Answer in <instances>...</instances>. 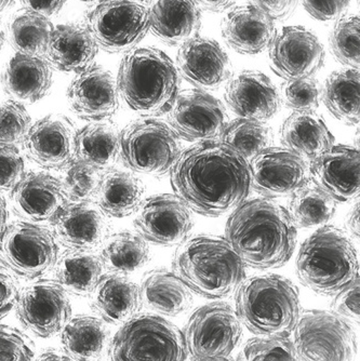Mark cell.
Returning a JSON list of instances; mask_svg holds the SVG:
<instances>
[{
  "label": "cell",
  "mask_w": 360,
  "mask_h": 361,
  "mask_svg": "<svg viewBox=\"0 0 360 361\" xmlns=\"http://www.w3.org/2000/svg\"><path fill=\"white\" fill-rule=\"evenodd\" d=\"M174 195L200 216L217 218L247 200L249 161L219 140L183 151L170 171Z\"/></svg>",
  "instance_id": "1"
},
{
  "label": "cell",
  "mask_w": 360,
  "mask_h": 361,
  "mask_svg": "<svg viewBox=\"0 0 360 361\" xmlns=\"http://www.w3.org/2000/svg\"><path fill=\"white\" fill-rule=\"evenodd\" d=\"M225 239L244 264L256 269H280L294 255L298 227L275 200L254 198L234 209Z\"/></svg>",
  "instance_id": "2"
},
{
  "label": "cell",
  "mask_w": 360,
  "mask_h": 361,
  "mask_svg": "<svg viewBox=\"0 0 360 361\" xmlns=\"http://www.w3.org/2000/svg\"><path fill=\"white\" fill-rule=\"evenodd\" d=\"M246 265L227 239L197 235L178 245L172 267L191 291L209 300L229 298L245 281Z\"/></svg>",
  "instance_id": "3"
},
{
  "label": "cell",
  "mask_w": 360,
  "mask_h": 361,
  "mask_svg": "<svg viewBox=\"0 0 360 361\" xmlns=\"http://www.w3.org/2000/svg\"><path fill=\"white\" fill-rule=\"evenodd\" d=\"M117 87L126 104L143 117L168 113L180 90L174 63L157 48H134L120 63Z\"/></svg>",
  "instance_id": "4"
},
{
  "label": "cell",
  "mask_w": 360,
  "mask_h": 361,
  "mask_svg": "<svg viewBox=\"0 0 360 361\" xmlns=\"http://www.w3.org/2000/svg\"><path fill=\"white\" fill-rule=\"evenodd\" d=\"M236 314L256 336L289 338L301 315L299 290L287 278L274 274L256 275L236 290Z\"/></svg>",
  "instance_id": "5"
},
{
  "label": "cell",
  "mask_w": 360,
  "mask_h": 361,
  "mask_svg": "<svg viewBox=\"0 0 360 361\" xmlns=\"http://www.w3.org/2000/svg\"><path fill=\"white\" fill-rule=\"evenodd\" d=\"M299 279L316 293L333 295L359 276L357 251L349 235L335 226L317 229L301 245Z\"/></svg>",
  "instance_id": "6"
},
{
  "label": "cell",
  "mask_w": 360,
  "mask_h": 361,
  "mask_svg": "<svg viewBox=\"0 0 360 361\" xmlns=\"http://www.w3.org/2000/svg\"><path fill=\"white\" fill-rule=\"evenodd\" d=\"M184 336L162 316L138 314L109 344L111 361H186Z\"/></svg>",
  "instance_id": "7"
},
{
  "label": "cell",
  "mask_w": 360,
  "mask_h": 361,
  "mask_svg": "<svg viewBox=\"0 0 360 361\" xmlns=\"http://www.w3.org/2000/svg\"><path fill=\"white\" fill-rule=\"evenodd\" d=\"M181 153L179 135L155 117L133 121L120 133V157L136 173L166 176Z\"/></svg>",
  "instance_id": "8"
},
{
  "label": "cell",
  "mask_w": 360,
  "mask_h": 361,
  "mask_svg": "<svg viewBox=\"0 0 360 361\" xmlns=\"http://www.w3.org/2000/svg\"><path fill=\"white\" fill-rule=\"evenodd\" d=\"M85 27L105 51L127 54L150 30L148 0H102L85 18Z\"/></svg>",
  "instance_id": "9"
},
{
  "label": "cell",
  "mask_w": 360,
  "mask_h": 361,
  "mask_svg": "<svg viewBox=\"0 0 360 361\" xmlns=\"http://www.w3.org/2000/svg\"><path fill=\"white\" fill-rule=\"evenodd\" d=\"M58 259V241L54 233L35 223H11L0 237V261L18 277L42 278L56 267Z\"/></svg>",
  "instance_id": "10"
},
{
  "label": "cell",
  "mask_w": 360,
  "mask_h": 361,
  "mask_svg": "<svg viewBox=\"0 0 360 361\" xmlns=\"http://www.w3.org/2000/svg\"><path fill=\"white\" fill-rule=\"evenodd\" d=\"M294 332L299 361H354L355 358L354 330L349 322L332 312L305 310Z\"/></svg>",
  "instance_id": "11"
},
{
  "label": "cell",
  "mask_w": 360,
  "mask_h": 361,
  "mask_svg": "<svg viewBox=\"0 0 360 361\" xmlns=\"http://www.w3.org/2000/svg\"><path fill=\"white\" fill-rule=\"evenodd\" d=\"M241 322L235 310L222 302L197 308L185 326L187 353L193 358L229 357L241 338Z\"/></svg>",
  "instance_id": "12"
},
{
  "label": "cell",
  "mask_w": 360,
  "mask_h": 361,
  "mask_svg": "<svg viewBox=\"0 0 360 361\" xmlns=\"http://www.w3.org/2000/svg\"><path fill=\"white\" fill-rule=\"evenodd\" d=\"M16 316L24 328L38 338L56 336L72 316L67 292L56 281L42 279L18 293Z\"/></svg>",
  "instance_id": "13"
},
{
  "label": "cell",
  "mask_w": 360,
  "mask_h": 361,
  "mask_svg": "<svg viewBox=\"0 0 360 361\" xmlns=\"http://www.w3.org/2000/svg\"><path fill=\"white\" fill-rule=\"evenodd\" d=\"M167 114L169 126L180 139L197 143L219 139L229 123L227 109L221 101L199 89L179 92Z\"/></svg>",
  "instance_id": "14"
},
{
  "label": "cell",
  "mask_w": 360,
  "mask_h": 361,
  "mask_svg": "<svg viewBox=\"0 0 360 361\" xmlns=\"http://www.w3.org/2000/svg\"><path fill=\"white\" fill-rule=\"evenodd\" d=\"M251 188L266 198L294 194L310 183V168L286 147L270 146L249 162Z\"/></svg>",
  "instance_id": "15"
},
{
  "label": "cell",
  "mask_w": 360,
  "mask_h": 361,
  "mask_svg": "<svg viewBox=\"0 0 360 361\" xmlns=\"http://www.w3.org/2000/svg\"><path fill=\"white\" fill-rule=\"evenodd\" d=\"M191 209L174 194L148 197L140 206L134 226L144 240L174 247L190 238L194 226Z\"/></svg>",
  "instance_id": "16"
},
{
  "label": "cell",
  "mask_w": 360,
  "mask_h": 361,
  "mask_svg": "<svg viewBox=\"0 0 360 361\" xmlns=\"http://www.w3.org/2000/svg\"><path fill=\"white\" fill-rule=\"evenodd\" d=\"M270 68L286 81L312 78L323 68L325 49L311 30L287 26L270 42Z\"/></svg>",
  "instance_id": "17"
},
{
  "label": "cell",
  "mask_w": 360,
  "mask_h": 361,
  "mask_svg": "<svg viewBox=\"0 0 360 361\" xmlns=\"http://www.w3.org/2000/svg\"><path fill=\"white\" fill-rule=\"evenodd\" d=\"M77 130L70 118L51 114L30 127L24 151L32 161L46 169H62L74 159Z\"/></svg>",
  "instance_id": "18"
},
{
  "label": "cell",
  "mask_w": 360,
  "mask_h": 361,
  "mask_svg": "<svg viewBox=\"0 0 360 361\" xmlns=\"http://www.w3.org/2000/svg\"><path fill=\"white\" fill-rule=\"evenodd\" d=\"M179 74L199 90H217L232 77L227 52L215 40L197 37L181 44L176 56Z\"/></svg>",
  "instance_id": "19"
},
{
  "label": "cell",
  "mask_w": 360,
  "mask_h": 361,
  "mask_svg": "<svg viewBox=\"0 0 360 361\" xmlns=\"http://www.w3.org/2000/svg\"><path fill=\"white\" fill-rule=\"evenodd\" d=\"M359 164L358 149L342 144L333 145L311 161L310 178L335 202H351L359 194Z\"/></svg>",
  "instance_id": "20"
},
{
  "label": "cell",
  "mask_w": 360,
  "mask_h": 361,
  "mask_svg": "<svg viewBox=\"0 0 360 361\" xmlns=\"http://www.w3.org/2000/svg\"><path fill=\"white\" fill-rule=\"evenodd\" d=\"M67 100L79 118L90 121L111 118L119 109L117 81L109 71L92 65L73 79Z\"/></svg>",
  "instance_id": "21"
},
{
  "label": "cell",
  "mask_w": 360,
  "mask_h": 361,
  "mask_svg": "<svg viewBox=\"0 0 360 361\" xmlns=\"http://www.w3.org/2000/svg\"><path fill=\"white\" fill-rule=\"evenodd\" d=\"M12 210L30 223L52 222L70 200L59 178L46 172H28L10 194Z\"/></svg>",
  "instance_id": "22"
},
{
  "label": "cell",
  "mask_w": 360,
  "mask_h": 361,
  "mask_svg": "<svg viewBox=\"0 0 360 361\" xmlns=\"http://www.w3.org/2000/svg\"><path fill=\"white\" fill-rule=\"evenodd\" d=\"M225 101L239 118L266 123L280 111V92L263 73L243 71L229 78Z\"/></svg>",
  "instance_id": "23"
},
{
  "label": "cell",
  "mask_w": 360,
  "mask_h": 361,
  "mask_svg": "<svg viewBox=\"0 0 360 361\" xmlns=\"http://www.w3.org/2000/svg\"><path fill=\"white\" fill-rule=\"evenodd\" d=\"M56 241L71 250L93 251L109 232L107 219L95 202H68L52 221Z\"/></svg>",
  "instance_id": "24"
},
{
  "label": "cell",
  "mask_w": 360,
  "mask_h": 361,
  "mask_svg": "<svg viewBox=\"0 0 360 361\" xmlns=\"http://www.w3.org/2000/svg\"><path fill=\"white\" fill-rule=\"evenodd\" d=\"M152 34L167 46H181L198 36L201 11L194 0H148Z\"/></svg>",
  "instance_id": "25"
},
{
  "label": "cell",
  "mask_w": 360,
  "mask_h": 361,
  "mask_svg": "<svg viewBox=\"0 0 360 361\" xmlns=\"http://www.w3.org/2000/svg\"><path fill=\"white\" fill-rule=\"evenodd\" d=\"M89 297L92 310L107 324H126L142 308L140 288L121 274H103Z\"/></svg>",
  "instance_id": "26"
},
{
  "label": "cell",
  "mask_w": 360,
  "mask_h": 361,
  "mask_svg": "<svg viewBox=\"0 0 360 361\" xmlns=\"http://www.w3.org/2000/svg\"><path fill=\"white\" fill-rule=\"evenodd\" d=\"M222 35L238 54H258L270 47L275 36V23L251 5L240 6L222 22Z\"/></svg>",
  "instance_id": "27"
},
{
  "label": "cell",
  "mask_w": 360,
  "mask_h": 361,
  "mask_svg": "<svg viewBox=\"0 0 360 361\" xmlns=\"http://www.w3.org/2000/svg\"><path fill=\"white\" fill-rule=\"evenodd\" d=\"M99 47L90 32L77 24L54 28L47 48V62L65 73H81L93 65Z\"/></svg>",
  "instance_id": "28"
},
{
  "label": "cell",
  "mask_w": 360,
  "mask_h": 361,
  "mask_svg": "<svg viewBox=\"0 0 360 361\" xmlns=\"http://www.w3.org/2000/svg\"><path fill=\"white\" fill-rule=\"evenodd\" d=\"M52 85V72L42 56L16 54L8 62L3 86L11 100L19 103L38 102L46 97Z\"/></svg>",
  "instance_id": "29"
},
{
  "label": "cell",
  "mask_w": 360,
  "mask_h": 361,
  "mask_svg": "<svg viewBox=\"0 0 360 361\" xmlns=\"http://www.w3.org/2000/svg\"><path fill=\"white\" fill-rule=\"evenodd\" d=\"M282 145L306 160L316 159L335 145V137L315 111H294L280 129Z\"/></svg>",
  "instance_id": "30"
},
{
  "label": "cell",
  "mask_w": 360,
  "mask_h": 361,
  "mask_svg": "<svg viewBox=\"0 0 360 361\" xmlns=\"http://www.w3.org/2000/svg\"><path fill=\"white\" fill-rule=\"evenodd\" d=\"M142 306L156 315L176 317L190 310L192 291L174 271L152 269L144 275L140 286Z\"/></svg>",
  "instance_id": "31"
},
{
  "label": "cell",
  "mask_w": 360,
  "mask_h": 361,
  "mask_svg": "<svg viewBox=\"0 0 360 361\" xmlns=\"http://www.w3.org/2000/svg\"><path fill=\"white\" fill-rule=\"evenodd\" d=\"M145 188L138 176L121 170H107L102 176L95 194V204L104 216L126 218L139 210Z\"/></svg>",
  "instance_id": "32"
},
{
  "label": "cell",
  "mask_w": 360,
  "mask_h": 361,
  "mask_svg": "<svg viewBox=\"0 0 360 361\" xmlns=\"http://www.w3.org/2000/svg\"><path fill=\"white\" fill-rule=\"evenodd\" d=\"M61 344L73 361H100L111 344V332L99 318L76 316L61 330Z\"/></svg>",
  "instance_id": "33"
},
{
  "label": "cell",
  "mask_w": 360,
  "mask_h": 361,
  "mask_svg": "<svg viewBox=\"0 0 360 361\" xmlns=\"http://www.w3.org/2000/svg\"><path fill=\"white\" fill-rule=\"evenodd\" d=\"M120 157V133L112 123L93 121L77 130L74 159L100 171L113 169Z\"/></svg>",
  "instance_id": "34"
},
{
  "label": "cell",
  "mask_w": 360,
  "mask_h": 361,
  "mask_svg": "<svg viewBox=\"0 0 360 361\" xmlns=\"http://www.w3.org/2000/svg\"><path fill=\"white\" fill-rule=\"evenodd\" d=\"M103 269L101 259L93 251L68 249L56 262V281L67 293L89 297L103 275Z\"/></svg>",
  "instance_id": "35"
},
{
  "label": "cell",
  "mask_w": 360,
  "mask_h": 361,
  "mask_svg": "<svg viewBox=\"0 0 360 361\" xmlns=\"http://www.w3.org/2000/svg\"><path fill=\"white\" fill-rule=\"evenodd\" d=\"M150 255L148 241L129 231L107 235L100 245V259L109 273H133L150 261Z\"/></svg>",
  "instance_id": "36"
},
{
  "label": "cell",
  "mask_w": 360,
  "mask_h": 361,
  "mask_svg": "<svg viewBox=\"0 0 360 361\" xmlns=\"http://www.w3.org/2000/svg\"><path fill=\"white\" fill-rule=\"evenodd\" d=\"M359 70L339 71L325 79L320 97L333 116L347 126L359 123Z\"/></svg>",
  "instance_id": "37"
},
{
  "label": "cell",
  "mask_w": 360,
  "mask_h": 361,
  "mask_svg": "<svg viewBox=\"0 0 360 361\" xmlns=\"http://www.w3.org/2000/svg\"><path fill=\"white\" fill-rule=\"evenodd\" d=\"M54 30L48 18L25 10L10 23V42L18 54L44 58Z\"/></svg>",
  "instance_id": "38"
},
{
  "label": "cell",
  "mask_w": 360,
  "mask_h": 361,
  "mask_svg": "<svg viewBox=\"0 0 360 361\" xmlns=\"http://www.w3.org/2000/svg\"><path fill=\"white\" fill-rule=\"evenodd\" d=\"M335 211L337 202L316 186H305L291 195L288 212L300 228L325 226L332 220Z\"/></svg>",
  "instance_id": "39"
},
{
  "label": "cell",
  "mask_w": 360,
  "mask_h": 361,
  "mask_svg": "<svg viewBox=\"0 0 360 361\" xmlns=\"http://www.w3.org/2000/svg\"><path fill=\"white\" fill-rule=\"evenodd\" d=\"M219 141L231 147L246 160H251L274 141L272 128L265 123L237 118L227 123Z\"/></svg>",
  "instance_id": "40"
},
{
  "label": "cell",
  "mask_w": 360,
  "mask_h": 361,
  "mask_svg": "<svg viewBox=\"0 0 360 361\" xmlns=\"http://www.w3.org/2000/svg\"><path fill=\"white\" fill-rule=\"evenodd\" d=\"M62 169L60 182L68 200L91 202L99 188L102 171L77 159H73Z\"/></svg>",
  "instance_id": "41"
},
{
  "label": "cell",
  "mask_w": 360,
  "mask_h": 361,
  "mask_svg": "<svg viewBox=\"0 0 360 361\" xmlns=\"http://www.w3.org/2000/svg\"><path fill=\"white\" fill-rule=\"evenodd\" d=\"M359 18H341L335 24L330 37V48L335 58L349 68H359Z\"/></svg>",
  "instance_id": "42"
},
{
  "label": "cell",
  "mask_w": 360,
  "mask_h": 361,
  "mask_svg": "<svg viewBox=\"0 0 360 361\" xmlns=\"http://www.w3.org/2000/svg\"><path fill=\"white\" fill-rule=\"evenodd\" d=\"M236 361H299L288 338H254L248 341Z\"/></svg>",
  "instance_id": "43"
},
{
  "label": "cell",
  "mask_w": 360,
  "mask_h": 361,
  "mask_svg": "<svg viewBox=\"0 0 360 361\" xmlns=\"http://www.w3.org/2000/svg\"><path fill=\"white\" fill-rule=\"evenodd\" d=\"M30 127L32 119L23 104L13 100L0 103V144H23Z\"/></svg>",
  "instance_id": "44"
},
{
  "label": "cell",
  "mask_w": 360,
  "mask_h": 361,
  "mask_svg": "<svg viewBox=\"0 0 360 361\" xmlns=\"http://www.w3.org/2000/svg\"><path fill=\"white\" fill-rule=\"evenodd\" d=\"M282 101L294 111H315L319 106L320 87L312 78L286 81L280 89Z\"/></svg>",
  "instance_id": "45"
},
{
  "label": "cell",
  "mask_w": 360,
  "mask_h": 361,
  "mask_svg": "<svg viewBox=\"0 0 360 361\" xmlns=\"http://www.w3.org/2000/svg\"><path fill=\"white\" fill-rule=\"evenodd\" d=\"M35 350L30 338L7 324H0V361H34Z\"/></svg>",
  "instance_id": "46"
},
{
  "label": "cell",
  "mask_w": 360,
  "mask_h": 361,
  "mask_svg": "<svg viewBox=\"0 0 360 361\" xmlns=\"http://www.w3.org/2000/svg\"><path fill=\"white\" fill-rule=\"evenodd\" d=\"M24 159L16 146L0 144V190L11 192L24 174Z\"/></svg>",
  "instance_id": "47"
},
{
  "label": "cell",
  "mask_w": 360,
  "mask_h": 361,
  "mask_svg": "<svg viewBox=\"0 0 360 361\" xmlns=\"http://www.w3.org/2000/svg\"><path fill=\"white\" fill-rule=\"evenodd\" d=\"M331 310L347 322H359V277L335 294Z\"/></svg>",
  "instance_id": "48"
},
{
  "label": "cell",
  "mask_w": 360,
  "mask_h": 361,
  "mask_svg": "<svg viewBox=\"0 0 360 361\" xmlns=\"http://www.w3.org/2000/svg\"><path fill=\"white\" fill-rule=\"evenodd\" d=\"M352 0H302L303 6L319 21L340 20L349 9Z\"/></svg>",
  "instance_id": "49"
},
{
  "label": "cell",
  "mask_w": 360,
  "mask_h": 361,
  "mask_svg": "<svg viewBox=\"0 0 360 361\" xmlns=\"http://www.w3.org/2000/svg\"><path fill=\"white\" fill-rule=\"evenodd\" d=\"M249 3L275 22L288 20L296 11L299 0H249Z\"/></svg>",
  "instance_id": "50"
},
{
  "label": "cell",
  "mask_w": 360,
  "mask_h": 361,
  "mask_svg": "<svg viewBox=\"0 0 360 361\" xmlns=\"http://www.w3.org/2000/svg\"><path fill=\"white\" fill-rule=\"evenodd\" d=\"M18 293L14 278L5 267L0 265V319L16 306Z\"/></svg>",
  "instance_id": "51"
},
{
  "label": "cell",
  "mask_w": 360,
  "mask_h": 361,
  "mask_svg": "<svg viewBox=\"0 0 360 361\" xmlns=\"http://www.w3.org/2000/svg\"><path fill=\"white\" fill-rule=\"evenodd\" d=\"M28 11L40 14L44 18L56 16L64 7L66 0H21Z\"/></svg>",
  "instance_id": "52"
},
{
  "label": "cell",
  "mask_w": 360,
  "mask_h": 361,
  "mask_svg": "<svg viewBox=\"0 0 360 361\" xmlns=\"http://www.w3.org/2000/svg\"><path fill=\"white\" fill-rule=\"evenodd\" d=\"M237 0H194V3L205 11L220 13L229 9Z\"/></svg>",
  "instance_id": "53"
},
{
  "label": "cell",
  "mask_w": 360,
  "mask_h": 361,
  "mask_svg": "<svg viewBox=\"0 0 360 361\" xmlns=\"http://www.w3.org/2000/svg\"><path fill=\"white\" fill-rule=\"evenodd\" d=\"M347 227L349 234L359 238V200L349 210L347 218Z\"/></svg>",
  "instance_id": "54"
},
{
  "label": "cell",
  "mask_w": 360,
  "mask_h": 361,
  "mask_svg": "<svg viewBox=\"0 0 360 361\" xmlns=\"http://www.w3.org/2000/svg\"><path fill=\"white\" fill-rule=\"evenodd\" d=\"M34 361H73L66 354L56 352L54 350H48L38 355Z\"/></svg>",
  "instance_id": "55"
},
{
  "label": "cell",
  "mask_w": 360,
  "mask_h": 361,
  "mask_svg": "<svg viewBox=\"0 0 360 361\" xmlns=\"http://www.w3.org/2000/svg\"><path fill=\"white\" fill-rule=\"evenodd\" d=\"M7 204H6L3 195L0 194V237L3 236L6 227H7Z\"/></svg>",
  "instance_id": "56"
},
{
  "label": "cell",
  "mask_w": 360,
  "mask_h": 361,
  "mask_svg": "<svg viewBox=\"0 0 360 361\" xmlns=\"http://www.w3.org/2000/svg\"><path fill=\"white\" fill-rule=\"evenodd\" d=\"M14 1L16 0H0V13H3L8 8L11 7Z\"/></svg>",
  "instance_id": "57"
},
{
  "label": "cell",
  "mask_w": 360,
  "mask_h": 361,
  "mask_svg": "<svg viewBox=\"0 0 360 361\" xmlns=\"http://www.w3.org/2000/svg\"><path fill=\"white\" fill-rule=\"evenodd\" d=\"M193 361H233L229 357H215V358H196Z\"/></svg>",
  "instance_id": "58"
},
{
  "label": "cell",
  "mask_w": 360,
  "mask_h": 361,
  "mask_svg": "<svg viewBox=\"0 0 360 361\" xmlns=\"http://www.w3.org/2000/svg\"><path fill=\"white\" fill-rule=\"evenodd\" d=\"M6 35L5 32H4L3 26H1V23H0V50L3 49L4 44H5Z\"/></svg>",
  "instance_id": "59"
},
{
  "label": "cell",
  "mask_w": 360,
  "mask_h": 361,
  "mask_svg": "<svg viewBox=\"0 0 360 361\" xmlns=\"http://www.w3.org/2000/svg\"><path fill=\"white\" fill-rule=\"evenodd\" d=\"M80 1H85V3H100L102 0H80Z\"/></svg>",
  "instance_id": "60"
}]
</instances>
